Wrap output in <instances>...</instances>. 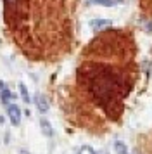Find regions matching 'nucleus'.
Returning <instances> with one entry per match:
<instances>
[{
	"mask_svg": "<svg viewBox=\"0 0 152 154\" xmlns=\"http://www.w3.org/2000/svg\"><path fill=\"white\" fill-rule=\"evenodd\" d=\"M7 114H9L11 123H12L14 126H17L21 123V109H19V106L11 104L9 107H7Z\"/></svg>",
	"mask_w": 152,
	"mask_h": 154,
	"instance_id": "f257e3e1",
	"label": "nucleus"
},
{
	"mask_svg": "<svg viewBox=\"0 0 152 154\" xmlns=\"http://www.w3.org/2000/svg\"><path fill=\"white\" fill-rule=\"evenodd\" d=\"M35 104H36V107H38L40 112H47L48 111V100H47L45 95L36 94V95H35Z\"/></svg>",
	"mask_w": 152,
	"mask_h": 154,
	"instance_id": "f03ea898",
	"label": "nucleus"
},
{
	"mask_svg": "<svg viewBox=\"0 0 152 154\" xmlns=\"http://www.w3.org/2000/svg\"><path fill=\"white\" fill-rule=\"evenodd\" d=\"M123 0H87V4L92 5V4H95V5H102V7H114L117 4H121Z\"/></svg>",
	"mask_w": 152,
	"mask_h": 154,
	"instance_id": "7ed1b4c3",
	"label": "nucleus"
},
{
	"mask_svg": "<svg viewBox=\"0 0 152 154\" xmlns=\"http://www.w3.org/2000/svg\"><path fill=\"white\" fill-rule=\"evenodd\" d=\"M109 24H111L109 19H93V21H90V28L93 31H100L102 28H107Z\"/></svg>",
	"mask_w": 152,
	"mask_h": 154,
	"instance_id": "20e7f679",
	"label": "nucleus"
},
{
	"mask_svg": "<svg viewBox=\"0 0 152 154\" xmlns=\"http://www.w3.org/2000/svg\"><path fill=\"white\" fill-rule=\"evenodd\" d=\"M40 126H41V132H43V135H47V137H52L54 130H52V126H50V123H48L47 119H40Z\"/></svg>",
	"mask_w": 152,
	"mask_h": 154,
	"instance_id": "39448f33",
	"label": "nucleus"
},
{
	"mask_svg": "<svg viewBox=\"0 0 152 154\" xmlns=\"http://www.w3.org/2000/svg\"><path fill=\"white\" fill-rule=\"evenodd\" d=\"M14 97H16V95H14V94H12L11 90H7V88H4V90H0V100H2L4 104H7L9 100H12Z\"/></svg>",
	"mask_w": 152,
	"mask_h": 154,
	"instance_id": "423d86ee",
	"label": "nucleus"
},
{
	"mask_svg": "<svg viewBox=\"0 0 152 154\" xmlns=\"http://www.w3.org/2000/svg\"><path fill=\"white\" fill-rule=\"evenodd\" d=\"M19 92H21L23 100H24L26 104H29V102H31V97H29V92H28V88L24 87V83H19Z\"/></svg>",
	"mask_w": 152,
	"mask_h": 154,
	"instance_id": "0eeeda50",
	"label": "nucleus"
},
{
	"mask_svg": "<svg viewBox=\"0 0 152 154\" xmlns=\"http://www.w3.org/2000/svg\"><path fill=\"white\" fill-rule=\"evenodd\" d=\"M114 149H116L117 154H128V147L123 142H114Z\"/></svg>",
	"mask_w": 152,
	"mask_h": 154,
	"instance_id": "6e6552de",
	"label": "nucleus"
},
{
	"mask_svg": "<svg viewBox=\"0 0 152 154\" xmlns=\"http://www.w3.org/2000/svg\"><path fill=\"white\" fill-rule=\"evenodd\" d=\"M80 154H97V152L90 146H83L81 149H80Z\"/></svg>",
	"mask_w": 152,
	"mask_h": 154,
	"instance_id": "1a4fd4ad",
	"label": "nucleus"
},
{
	"mask_svg": "<svg viewBox=\"0 0 152 154\" xmlns=\"http://www.w3.org/2000/svg\"><path fill=\"white\" fill-rule=\"evenodd\" d=\"M4 2H5V4H4V5H5V9L9 11V9H12L14 5H16V4L19 2V0H4Z\"/></svg>",
	"mask_w": 152,
	"mask_h": 154,
	"instance_id": "9d476101",
	"label": "nucleus"
},
{
	"mask_svg": "<svg viewBox=\"0 0 152 154\" xmlns=\"http://www.w3.org/2000/svg\"><path fill=\"white\" fill-rule=\"evenodd\" d=\"M145 28L150 29V31H152V21H147V23H145Z\"/></svg>",
	"mask_w": 152,
	"mask_h": 154,
	"instance_id": "9b49d317",
	"label": "nucleus"
},
{
	"mask_svg": "<svg viewBox=\"0 0 152 154\" xmlns=\"http://www.w3.org/2000/svg\"><path fill=\"white\" fill-rule=\"evenodd\" d=\"M4 88H5V83H4V82H0V90H4Z\"/></svg>",
	"mask_w": 152,
	"mask_h": 154,
	"instance_id": "f8f14e48",
	"label": "nucleus"
},
{
	"mask_svg": "<svg viewBox=\"0 0 152 154\" xmlns=\"http://www.w3.org/2000/svg\"><path fill=\"white\" fill-rule=\"evenodd\" d=\"M19 154H29V152H28V151H24V149H21V151H19Z\"/></svg>",
	"mask_w": 152,
	"mask_h": 154,
	"instance_id": "ddd939ff",
	"label": "nucleus"
},
{
	"mask_svg": "<svg viewBox=\"0 0 152 154\" xmlns=\"http://www.w3.org/2000/svg\"><path fill=\"white\" fill-rule=\"evenodd\" d=\"M99 154H109V152H107V151H100Z\"/></svg>",
	"mask_w": 152,
	"mask_h": 154,
	"instance_id": "4468645a",
	"label": "nucleus"
}]
</instances>
